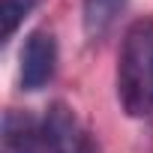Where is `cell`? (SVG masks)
I'll return each mask as SVG.
<instances>
[{
  "instance_id": "1",
  "label": "cell",
  "mask_w": 153,
  "mask_h": 153,
  "mask_svg": "<svg viewBox=\"0 0 153 153\" xmlns=\"http://www.w3.org/2000/svg\"><path fill=\"white\" fill-rule=\"evenodd\" d=\"M117 99L129 117L153 111V18L129 24L117 54Z\"/></svg>"
},
{
  "instance_id": "4",
  "label": "cell",
  "mask_w": 153,
  "mask_h": 153,
  "mask_svg": "<svg viewBox=\"0 0 153 153\" xmlns=\"http://www.w3.org/2000/svg\"><path fill=\"white\" fill-rule=\"evenodd\" d=\"M3 153H48L42 126L24 111L3 114Z\"/></svg>"
},
{
  "instance_id": "5",
  "label": "cell",
  "mask_w": 153,
  "mask_h": 153,
  "mask_svg": "<svg viewBox=\"0 0 153 153\" xmlns=\"http://www.w3.org/2000/svg\"><path fill=\"white\" fill-rule=\"evenodd\" d=\"M126 3L129 0H81V21H84L87 39H93V42L105 39L114 30L120 12L126 9Z\"/></svg>"
},
{
  "instance_id": "3",
  "label": "cell",
  "mask_w": 153,
  "mask_h": 153,
  "mask_svg": "<svg viewBox=\"0 0 153 153\" xmlns=\"http://www.w3.org/2000/svg\"><path fill=\"white\" fill-rule=\"evenodd\" d=\"M57 72V42L48 30H33L21 48V87L42 90Z\"/></svg>"
},
{
  "instance_id": "6",
  "label": "cell",
  "mask_w": 153,
  "mask_h": 153,
  "mask_svg": "<svg viewBox=\"0 0 153 153\" xmlns=\"http://www.w3.org/2000/svg\"><path fill=\"white\" fill-rule=\"evenodd\" d=\"M39 0H3L0 3V21H3V42H9L15 36V30L21 27V21L36 9Z\"/></svg>"
},
{
  "instance_id": "2",
  "label": "cell",
  "mask_w": 153,
  "mask_h": 153,
  "mask_svg": "<svg viewBox=\"0 0 153 153\" xmlns=\"http://www.w3.org/2000/svg\"><path fill=\"white\" fill-rule=\"evenodd\" d=\"M42 132H45L48 153H99L90 132L81 126V120L75 117V111L66 102L48 105V114L42 120Z\"/></svg>"
}]
</instances>
